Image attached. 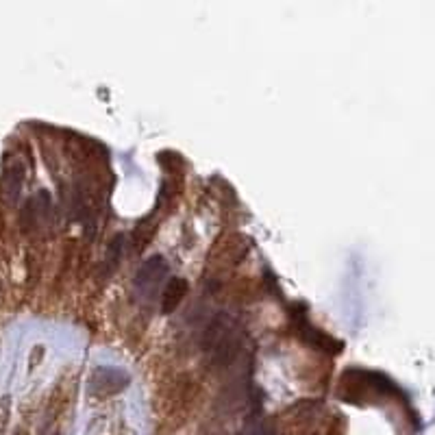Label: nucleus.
Returning a JSON list of instances; mask_svg holds the SVG:
<instances>
[{
    "instance_id": "1",
    "label": "nucleus",
    "mask_w": 435,
    "mask_h": 435,
    "mask_svg": "<svg viewBox=\"0 0 435 435\" xmlns=\"http://www.w3.org/2000/svg\"><path fill=\"white\" fill-rule=\"evenodd\" d=\"M242 339L244 333L240 327V320L233 313L220 311L207 325V329H204L200 346L212 368L224 370L228 365H233L238 355L242 353Z\"/></svg>"
},
{
    "instance_id": "2",
    "label": "nucleus",
    "mask_w": 435,
    "mask_h": 435,
    "mask_svg": "<svg viewBox=\"0 0 435 435\" xmlns=\"http://www.w3.org/2000/svg\"><path fill=\"white\" fill-rule=\"evenodd\" d=\"M168 279V261L164 255H150L135 272L133 279V290L135 296L144 303H150L155 296L166 285Z\"/></svg>"
},
{
    "instance_id": "3",
    "label": "nucleus",
    "mask_w": 435,
    "mask_h": 435,
    "mask_svg": "<svg viewBox=\"0 0 435 435\" xmlns=\"http://www.w3.org/2000/svg\"><path fill=\"white\" fill-rule=\"evenodd\" d=\"M129 375L120 368H111V365H100L89 377V390L91 394L98 396H113L120 394L129 387Z\"/></svg>"
},
{
    "instance_id": "4",
    "label": "nucleus",
    "mask_w": 435,
    "mask_h": 435,
    "mask_svg": "<svg viewBox=\"0 0 435 435\" xmlns=\"http://www.w3.org/2000/svg\"><path fill=\"white\" fill-rule=\"evenodd\" d=\"M299 333L303 335L305 342H309L311 346L325 351V353H331V355H333V353H339V351H342V342H337L335 337H331V335L323 333L320 329L311 327V325L307 323L305 313H299Z\"/></svg>"
},
{
    "instance_id": "5",
    "label": "nucleus",
    "mask_w": 435,
    "mask_h": 435,
    "mask_svg": "<svg viewBox=\"0 0 435 435\" xmlns=\"http://www.w3.org/2000/svg\"><path fill=\"white\" fill-rule=\"evenodd\" d=\"M188 279L183 277H172L166 281L164 290H162V313H172L176 311V307L183 303V299L188 296Z\"/></svg>"
},
{
    "instance_id": "6",
    "label": "nucleus",
    "mask_w": 435,
    "mask_h": 435,
    "mask_svg": "<svg viewBox=\"0 0 435 435\" xmlns=\"http://www.w3.org/2000/svg\"><path fill=\"white\" fill-rule=\"evenodd\" d=\"M22 183H25V168H22L18 159H7V164L3 168V178H0V188H3L9 200L18 198Z\"/></svg>"
}]
</instances>
